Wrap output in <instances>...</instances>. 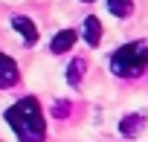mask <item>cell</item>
<instances>
[{
  "label": "cell",
  "instance_id": "obj_1",
  "mask_svg": "<svg viewBox=\"0 0 148 142\" xmlns=\"http://www.w3.org/2000/svg\"><path fill=\"white\" fill-rule=\"evenodd\" d=\"M6 122L15 130V136L21 142H44L47 139V122H44V110L41 102L35 96H23L18 99L12 107H6Z\"/></svg>",
  "mask_w": 148,
  "mask_h": 142
},
{
  "label": "cell",
  "instance_id": "obj_2",
  "mask_svg": "<svg viewBox=\"0 0 148 142\" xmlns=\"http://www.w3.org/2000/svg\"><path fill=\"white\" fill-rule=\"evenodd\" d=\"M145 67H148V44L145 41H131L110 55V70L119 79H136L145 73Z\"/></svg>",
  "mask_w": 148,
  "mask_h": 142
},
{
  "label": "cell",
  "instance_id": "obj_3",
  "mask_svg": "<svg viewBox=\"0 0 148 142\" xmlns=\"http://www.w3.org/2000/svg\"><path fill=\"white\" fill-rule=\"evenodd\" d=\"M145 125H148V113L145 110H134V113H125L119 119V133L125 139H136L145 130Z\"/></svg>",
  "mask_w": 148,
  "mask_h": 142
},
{
  "label": "cell",
  "instance_id": "obj_4",
  "mask_svg": "<svg viewBox=\"0 0 148 142\" xmlns=\"http://www.w3.org/2000/svg\"><path fill=\"white\" fill-rule=\"evenodd\" d=\"M21 79L18 73V64L6 55V52H0V90H6V87H15Z\"/></svg>",
  "mask_w": 148,
  "mask_h": 142
},
{
  "label": "cell",
  "instance_id": "obj_5",
  "mask_svg": "<svg viewBox=\"0 0 148 142\" xmlns=\"http://www.w3.org/2000/svg\"><path fill=\"white\" fill-rule=\"evenodd\" d=\"M12 26L21 32V38H23L26 46H32V44L38 41V26L32 23V18H26V15H15V18H12Z\"/></svg>",
  "mask_w": 148,
  "mask_h": 142
},
{
  "label": "cell",
  "instance_id": "obj_6",
  "mask_svg": "<svg viewBox=\"0 0 148 142\" xmlns=\"http://www.w3.org/2000/svg\"><path fill=\"white\" fill-rule=\"evenodd\" d=\"M76 38H79V32H76V29H61L58 35H52V44H49V49H52L55 55H61V52L73 49Z\"/></svg>",
  "mask_w": 148,
  "mask_h": 142
},
{
  "label": "cell",
  "instance_id": "obj_7",
  "mask_svg": "<svg viewBox=\"0 0 148 142\" xmlns=\"http://www.w3.org/2000/svg\"><path fill=\"white\" fill-rule=\"evenodd\" d=\"M82 35H84L87 46H99V41H102V20H99L96 15L84 18V26H82Z\"/></svg>",
  "mask_w": 148,
  "mask_h": 142
},
{
  "label": "cell",
  "instance_id": "obj_8",
  "mask_svg": "<svg viewBox=\"0 0 148 142\" xmlns=\"http://www.w3.org/2000/svg\"><path fill=\"white\" fill-rule=\"evenodd\" d=\"M84 70H87V61L84 58H73L70 67H67V84L70 87H79L82 79H84Z\"/></svg>",
  "mask_w": 148,
  "mask_h": 142
},
{
  "label": "cell",
  "instance_id": "obj_9",
  "mask_svg": "<svg viewBox=\"0 0 148 142\" xmlns=\"http://www.w3.org/2000/svg\"><path fill=\"white\" fill-rule=\"evenodd\" d=\"M108 9L116 18H131L134 15V0H108Z\"/></svg>",
  "mask_w": 148,
  "mask_h": 142
},
{
  "label": "cell",
  "instance_id": "obj_10",
  "mask_svg": "<svg viewBox=\"0 0 148 142\" xmlns=\"http://www.w3.org/2000/svg\"><path fill=\"white\" fill-rule=\"evenodd\" d=\"M52 116H55V119H67V116H70V102L58 99V102L52 104Z\"/></svg>",
  "mask_w": 148,
  "mask_h": 142
},
{
  "label": "cell",
  "instance_id": "obj_11",
  "mask_svg": "<svg viewBox=\"0 0 148 142\" xmlns=\"http://www.w3.org/2000/svg\"><path fill=\"white\" fill-rule=\"evenodd\" d=\"M82 3H93V0H82Z\"/></svg>",
  "mask_w": 148,
  "mask_h": 142
}]
</instances>
